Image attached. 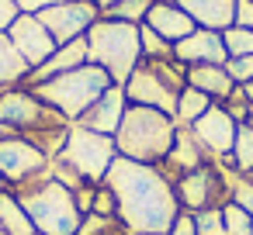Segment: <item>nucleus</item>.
Masks as SVG:
<instances>
[{"label":"nucleus","instance_id":"c756f323","mask_svg":"<svg viewBox=\"0 0 253 235\" xmlns=\"http://www.w3.org/2000/svg\"><path fill=\"white\" fill-rule=\"evenodd\" d=\"M222 218H225V235H253V214L243 211L239 204H222Z\"/></svg>","mask_w":253,"mask_h":235},{"label":"nucleus","instance_id":"4468645a","mask_svg":"<svg viewBox=\"0 0 253 235\" xmlns=\"http://www.w3.org/2000/svg\"><path fill=\"white\" fill-rule=\"evenodd\" d=\"M173 59L184 63V66H225L229 63V52H225V42H222V32H208V28H194L187 38H180L173 45Z\"/></svg>","mask_w":253,"mask_h":235},{"label":"nucleus","instance_id":"f257e3e1","mask_svg":"<svg viewBox=\"0 0 253 235\" xmlns=\"http://www.w3.org/2000/svg\"><path fill=\"white\" fill-rule=\"evenodd\" d=\"M118 201V218L132 235H167L180 214V201L173 180L149 163H135L118 156L104 176Z\"/></svg>","mask_w":253,"mask_h":235},{"label":"nucleus","instance_id":"ddd939ff","mask_svg":"<svg viewBox=\"0 0 253 235\" xmlns=\"http://www.w3.org/2000/svg\"><path fill=\"white\" fill-rule=\"evenodd\" d=\"M7 38L14 42V49L25 56V63H28L32 69H39V66L59 49L56 38L49 35V28H45L35 14H18L14 25L7 28Z\"/></svg>","mask_w":253,"mask_h":235},{"label":"nucleus","instance_id":"39448f33","mask_svg":"<svg viewBox=\"0 0 253 235\" xmlns=\"http://www.w3.org/2000/svg\"><path fill=\"white\" fill-rule=\"evenodd\" d=\"M173 138H177V121L170 114H163L156 107L128 104L125 118L115 132V149L125 159L160 166L167 159V152L173 149Z\"/></svg>","mask_w":253,"mask_h":235},{"label":"nucleus","instance_id":"c85d7f7f","mask_svg":"<svg viewBox=\"0 0 253 235\" xmlns=\"http://www.w3.org/2000/svg\"><path fill=\"white\" fill-rule=\"evenodd\" d=\"M222 42H225L229 59H236V56H253V32H250V28L232 25V28L222 32Z\"/></svg>","mask_w":253,"mask_h":235},{"label":"nucleus","instance_id":"412c9836","mask_svg":"<svg viewBox=\"0 0 253 235\" xmlns=\"http://www.w3.org/2000/svg\"><path fill=\"white\" fill-rule=\"evenodd\" d=\"M28 76H32V66L25 63V56L14 49V42H11L7 32H4V35H0V90L25 87Z\"/></svg>","mask_w":253,"mask_h":235},{"label":"nucleus","instance_id":"9b49d317","mask_svg":"<svg viewBox=\"0 0 253 235\" xmlns=\"http://www.w3.org/2000/svg\"><path fill=\"white\" fill-rule=\"evenodd\" d=\"M125 97H128V104H142V107H156V111H163V114H177V97H180V90H173L167 80H163V73L149 63V59H142L139 66H135V73L128 76V83H125Z\"/></svg>","mask_w":253,"mask_h":235},{"label":"nucleus","instance_id":"72a5a7b5","mask_svg":"<svg viewBox=\"0 0 253 235\" xmlns=\"http://www.w3.org/2000/svg\"><path fill=\"white\" fill-rule=\"evenodd\" d=\"M167 235H198V228H194V214H191V211H180L177 221H173V228H170Z\"/></svg>","mask_w":253,"mask_h":235},{"label":"nucleus","instance_id":"aec40b11","mask_svg":"<svg viewBox=\"0 0 253 235\" xmlns=\"http://www.w3.org/2000/svg\"><path fill=\"white\" fill-rule=\"evenodd\" d=\"M187 87H194V90L208 94L215 104H218V101H225V97L236 90V83H232L229 69H225V66H211V63H205V66H187Z\"/></svg>","mask_w":253,"mask_h":235},{"label":"nucleus","instance_id":"e433bc0d","mask_svg":"<svg viewBox=\"0 0 253 235\" xmlns=\"http://www.w3.org/2000/svg\"><path fill=\"white\" fill-rule=\"evenodd\" d=\"M236 25L253 32V0H236Z\"/></svg>","mask_w":253,"mask_h":235},{"label":"nucleus","instance_id":"a19ab883","mask_svg":"<svg viewBox=\"0 0 253 235\" xmlns=\"http://www.w3.org/2000/svg\"><path fill=\"white\" fill-rule=\"evenodd\" d=\"M246 94H250V101H253V83H246Z\"/></svg>","mask_w":253,"mask_h":235},{"label":"nucleus","instance_id":"2eb2a0df","mask_svg":"<svg viewBox=\"0 0 253 235\" xmlns=\"http://www.w3.org/2000/svg\"><path fill=\"white\" fill-rule=\"evenodd\" d=\"M205 163H215V159L205 152V145L194 138L191 128H180V125H177L173 149L167 152V159L160 163V169H163L170 180H177V176H184V173H191V169H198V166H205Z\"/></svg>","mask_w":253,"mask_h":235},{"label":"nucleus","instance_id":"0eeeda50","mask_svg":"<svg viewBox=\"0 0 253 235\" xmlns=\"http://www.w3.org/2000/svg\"><path fill=\"white\" fill-rule=\"evenodd\" d=\"M108 87H115L111 76H108L101 66L87 63V66H80V69L59 73V76H52V80H45V83H35V87H28V90H32L39 101H45L52 111H59L66 121H80Z\"/></svg>","mask_w":253,"mask_h":235},{"label":"nucleus","instance_id":"4c0bfd02","mask_svg":"<svg viewBox=\"0 0 253 235\" xmlns=\"http://www.w3.org/2000/svg\"><path fill=\"white\" fill-rule=\"evenodd\" d=\"M21 11L14 7V0H0V35H4L11 25H14V18H18Z\"/></svg>","mask_w":253,"mask_h":235},{"label":"nucleus","instance_id":"393cba45","mask_svg":"<svg viewBox=\"0 0 253 235\" xmlns=\"http://www.w3.org/2000/svg\"><path fill=\"white\" fill-rule=\"evenodd\" d=\"M156 0H118L108 11H101V18H115V21H128V25H142L146 14L153 11Z\"/></svg>","mask_w":253,"mask_h":235},{"label":"nucleus","instance_id":"4be33fe9","mask_svg":"<svg viewBox=\"0 0 253 235\" xmlns=\"http://www.w3.org/2000/svg\"><path fill=\"white\" fill-rule=\"evenodd\" d=\"M0 228H4L7 235H39L35 221L21 207V201L14 197V190H0Z\"/></svg>","mask_w":253,"mask_h":235},{"label":"nucleus","instance_id":"37998d69","mask_svg":"<svg viewBox=\"0 0 253 235\" xmlns=\"http://www.w3.org/2000/svg\"><path fill=\"white\" fill-rule=\"evenodd\" d=\"M0 235H7V232H4V228H0Z\"/></svg>","mask_w":253,"mask_h":235},{"label":"nucleus","instance_id":"a878e982","mask_svg":"<svg viewBox=\"0 0 253 235\" xmlns=\"http://www.w3.org/2000/svg\"><path fill=\"white\" fill-rule=\"evenodd\" d=\"M225 180H229V201L253 214V176L236 173V169H229V166H225Z\"/></svg>","mask_w":253,"mask_h":235},{"label":"nucleus","instance_id":"dca6fc26","mask_svg":"<svg viewBox=\"0 0 253 235\" xmlns=\"http://www.w3.org/2000/svg\"><path fill=\"white\" fill-rule=\"evenodd\" d=\"M125 107H128L125 87L115 83V87H108V90L94 101V107L80 118V125L90 128V132H101V135H115L118 125H122V118H125Z\"/></svg>","mask_w":253,"mask_h":235},{"label":"nucleus","instance_id":"6e6552de","mask_svg":"<svg viewBox=\"0 0 253 235\" xmlns=\"http://www.w3.org/2000/svg\"><path fill=\"white\" fill-rule=\"evenodd\" d=\"M180 211H208V207H222L229 204V180H225V166L222 163H205L184 176L173 180Z\"/></svg>","mask_w":253,"mask_h":235},{"label":"nucleus","instance_id":"7ed1b4c3","mask_svg":"<svg viewBox=\"0 0 253 235\" xmlns=\"http://www.w3.org/2000/svg\"><path fill=\"white\" fill-rule=\"evenodd\" d=\"M14 197L21 201V207L28 211V218L35 221L39 235H77L84 225V211L77 207V194L49 173L11 187Z\"/></svg>","mask_w":253,"mask_h":235},{"label":"nucleus","instance_id":"f8f14e48","mask_svg":"<svg viewBox=\"0 0 253 235\" xmlns=\"http://www.w3.org/2000/svg\"><path fill=\"white\" fill-rule=\"evenodd\" d=\"M236 128H239V121H236L222 104H211V107L191 125L194 138H198V142L205 145V152H208L215 163H222V166H229L232 142H236Z\"/></svg>","mask_w":253,"mask_h":235},{"label":"nucleus","instance_id":"9d476101","mask_svg":"<svg viewBox=\"0 0 253 235\" xmlns=\"http://www.w3.org/2000/svg\"><path fill=\"white\" fill-rule=\"evenodd\" d=\"M35 18L49 28L56 45H66V42L87 38V32L101 18V7L94 4V0H63V4H52V7H45Z\"/></svg>","mask_w":253,"mask_h":235},{"label":"nucleus","instance_id":"ea45409f","mask_svg":"<svg viewBox=\"0 0 253 235\" xmlns=\"http://www.w3.org/2000/svg\"><path fill=\"white\" fill-rule=\"evenodd\" d=\"M246 125L253 128V104H250V114H246Z\"/></svg>","mask_w":253,"mask_h":235},{"label":"nucleus","instance_id":"1a4fd4ad","mask_svg":"<svg viewBox=\"0 0 253 235\" xmlns=\"http://www.w3.org/2000/svg\"><path fill=\"white\" fill-rule=\"evenodd\" d=\"M49 166H52V156L42 152L25 135H11V138L0 142V176H4L7 187L28 183V180L49 173Z\"/></svg>","mask_w":253,"mask_h":235},{"label":"nucleus","instance_id":"20e7f679","mask_svg":"<svg viewBox=\"0 0 253 235\" xmlns=\"http://www.w3.org/2000/svg\"><path fill=\"white\" fill-rule=\"evenodd\" d=\"M0 125L14 128L28 142H35L42 152L56 156L66 142V132L73 121H66L59 111H52L45 101H39L28 87L0 90Z\"/></svg>","mask_w":253,"mask_h":235},{"label":"nucleus","instance_id":"a211bd4d","mask_svg":"<svg viewBox=\"0 0 253 235\" xmlns=\"http://www.w3.org/2000/svg\"><path fill=\"white\" fill-rule=\"evenodd\" d=\"M142 25H149L160 38H167L170 45H177L180 38H187L198 25L177 7V4H170V0H156V4H153V11L146 14V21Z\"/></svg>","mask_w":253,"mask_h":235},{"label":"nucleus","instance_id":"6ab92c4d","mask_svg":"<svg viewBox=\"0 0 253 235\" xmlns=\"http://www.w3.org/2000/svg\"><path fill=\"white\" fill-rule=\"evenodd\" d=\"M80 66H87V38H77V42H66V45H59L39 69H32V76L25 80V87H35V83H45V80H52V76H59V73H70V69H80Z\"/></svg>","mask_w":253,"mask_h":235},{"label":"nucleus","instance_id":"b1692460","mask_svg":"<svg viewBox=\"0 0 253 235\" xmlns=\"http://www.w3.org/2000/svg\"><path fill=\"white\" fill-rule=\"evenodd\" d=\"M229 169L236 173H253V128L239 125L236 128V142H232V156H229Z\"/></svg>","mask_w":253,"mask_h":235},{"label":"nucleus","instance_id":"c9c22d12","mask_svg":"<svg viewBox=\"0 0 253 235\" xmlns=\"http://www.w3.org/2000/svg\"><path fill=\"white\" fill-rule=\"evenodd\" d=\"M52 4H63V0H14V7H18L21 14H42V11L52 7Z\"/></svg>","mask_w":253,"mask_h":235},{"label":"nucleus","instance_id":"5701e85b","mask_svg":"<svg viewBox=\"0 0 253 235\" xmlns=\"http://www.w3.org/2000/svg\"><path fill=\"white\" fill-rule=\"evenodd\" d=\"M211 104H215V101H211L208 94H201V90H194V87H184L180 97H177V114H173V121H177L180 128H191Z\"/></svg>","mask_w":253,"mask_h":235},{"label":"nucleus","instance_id":"f03ea898","mask_svg":"<svg viewBox=\"0 0 253 235\" xmlns=\"http://www.w3.org/2000/svg\"><path fill=\"white\" fill-rule=\"evenodd\" d=\"M115 159H118L115 135H101V132H90L80 121H73L66 132V142L52 156L49 169L56 180H63L70 190H77L84 183H104Z\"/></svg>","mask_w":253,"mask_h":235},{"label":"nucleus","instance_id":"423d86ee","mask_svg":"<svg viewBox=\"0 0 253 235\" xmlns=\"http://www.w3.org/2000/svg\"><path fill=\"white\" fill-rule=\"evenodd\" d=\"M87 63L101 66L111 83L125 87L135 66L142 63V38L139 25L115 21V18H97L94 28L87 32Z\"/></svg>","mask_w":253,"mask_h":235},{"label":"nucleus","instance_id":"bb28decb","mask_svg":"<svg viewBox=\"0 0 253 235\" xmlns=\"http://www.w3.org/2000/svg\"><path fill=\"white\" fill-rule=\"evenodd\" d=\"M77 235H132L122 218H101V214H84V225Z\"/></svg>","mask_w":253,"mask_h":235},{"label":"nucleus","instance_id":"2f4dec72","mask_svg":"<svg viewBox=\"0 0 253 235\" xmlns=\"http://www.w3.org/2000/svg\"><path fill=\"white\" fill-rule=\"evenodd\" d=\"M90 214H101V218H118V201H115V194H111V187H108V183H97Z\"/></svg>","mask_w":253,"mask_h":235},{"label":"nucleus","instance_id":"58836bf2","mask_svg":"<svg viewBox=\"0 0 253 235\" xmlns=\"http://www.w3.org/2000/svg\"><path fill=\"white\" fill-rule=\"evenodd\" d=\"M94 4H97V7H101V11H108V7H111V4H118V0H94Z\"/></svg>","mask_w":253,"mask_h":235},{"label":"nucleus","instance_id":"f3484780","mask_svg":"<svg viewBox=\"0 0 253 235\" xmlns=\"http://www.w3.org/2000/svg\"><path fill=\"white\" fill-rule=\"evenodd\" d=\"M177 4L198 28L208 32H225L236 25V0H170Z\"/></svg>","mask_w":253,"mask_h":235},{"label":"nucleus","instance_id":"cd10ccee","mask_svg":"<svg viewBox=\"0 0 253 235\" xmlns=\"http://www.w3.org/2000/svg\"><path fill=\"white\" fill-rule=\"evenodd\" d=\"M139 38H142V59H173V45L160 38L149 25H139Z\"/></svg>","mask_w":253,"mask_h":235},{"label":"nucleus","instance_id":"f704fd0d","mask_svg":"<svg viewBox=\"0 0 253 235\" xmlns=\"http://www.w3.org/2000/svg\"><path fill=\"white\" fill-rule=\"evenodd\" d=\"M94 190H97V183H84V187L73 190V194H77V207H80L84 214H90V207H94Z\"/></svg>","mask_w":253,"mask_h":235},{"label":"nucleus","instance_id":"79ce46f5","mask_svg":"<svg viewBox=\"0 0 253 235\" xmlns=\"http://www.w3.org/2000/svg\"><path fill=\"white\" fill-rule=\"evenodd\" d=\"M0 190H11V187H7V183H4V176H0Z\"/></svg>","mask_w":253,"mask_h":235},{"label":"nucleus","instance_id":"473e14b6","mask_svg":"<svg viewBox=\"0 0 253 235\" xmlns=\"http://www.w3.org/2000/svg\"><path fill=\"white\" fill-rule=\"evenodd\" d=\"M225 69H229V76H232V83H236V87L253 83V56H236V59H229V63H225Z\"/></svg>","mask_w":253,"mask_h":235},{"label":"nucleus","instance_id":"7c9ffc66","mask_svg":"<svg viewBox=\"0 0 253 235\" xmlns=\"http://www.w3.org/2000/svg\"><path fill=\"white\" fill-rule=\"evenodd\" d=\"M218 104H222V107H225V111L239 121V125H246V114H250V104H253V101H250L246 87H236V90H232L225 101H218Z\"/></svg>","mask_w":253,"mask_h":235}]
</instances>
